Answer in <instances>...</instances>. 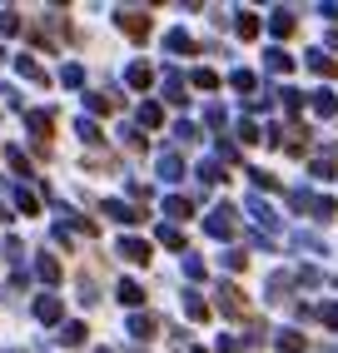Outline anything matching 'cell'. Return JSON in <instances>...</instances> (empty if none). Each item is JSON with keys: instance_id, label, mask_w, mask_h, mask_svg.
Returning <instances> with one entry per match:
<instances>
[{"instance_id": "d6986e66", "label": "cell", "mask_w": 338, "mask_h": 353, "mask_svg": "<svg viewBox=\"0 0 338 353\" xmlns=\"http://www.w3.org/2000/svg\"><path fill=\"white\" fill-rule=\"evenodd\" d=\"M35 269H40V279H45V284H55V279H60V264H55V259H40Z\"/></svg>"}, {"instance_id": "44dd1931", "label": "cell", "mask_w": 338, "mask_h": 353, "mask_svg": "<svg viewBox=\"0 0 338 353\" xmlns=\"http://www.w3.org/2000/svg\"><path fill=\"white\" fill-rule=\"evenodd\" d=\"M20 30V15L15 10H0V35H15Z\"/></svg>"}, {"instance_id": "30bf717a", "label": "cell", "mask_w": 338, "mask_h": 353, "mask_svg": "<svg viewBox=\"0 0 338 353\" xmlns=\"http://www.w3.org/2000/svg\"><path fill=\"white\" fill-rule=\"evenodd\" d=\"M115 294H119V303H130V309H139V303H144V289H139V284H119Z\"/></svg>"}, {"instance_id": "2e32d148", "label": "cell", "mask_w": 338, "mask_h": 353, "mask_svg": "<svg viewBox=\"0 0 338 353\" xmlns=\"http://www.w3.org/2000/svg\"><path fill=\"white\" fill-rule=\"evenodd\" d=\"M164 95L175 100V105H184V100H189V95H184V80H179V75H169V80H164Z\"/></svg>"}, {"instance_id": "3957f363", "label": "cell", "mask_w": 338, "mask_h": 353, "mask_svg": "<svg viewBox=\"0 0 338 353\" xmlns=\"http://www.w3.org/2000/svg\"><path fill=\"white\" fill-rule=\"evenodd\" d=\"M100 209H105L110 219H119V224H139V219H144V209H135V204H125V199H105Z\"/></svg>"}, {"instance_id": "4316f807", "label": "cell", "mask_w": 338, "mask_h": 353, "mask_svg": "<svg viewBox=\"0 0 338 353\" xmlns=\"http://www.w3.org/2000/svg\"><path fill=\"white\" fill-rule=\"evenodd\" d=\"M269 70H294V60H288L284 50H269Z\"/></svg>"}, {"instance_id": "7402d4cb", "label": "cell", "mask_w": 338, "mask_h": 353, "mask_svg": "<svg viewBox=\"0 0 338 353\" xmlns=\"http://www.w3.org/2000/svg\"><path fill=\"white\" fill-rule=\"evenodd\" d=\"M269 26H274V35H288V30H294V15H288V10H279V15L269 20Z\"/></svg>"}, {"instance_id": "e575fe53", "label": "cell", "mask_w": 338, "mask_h": 353, "mask_svg": "<svg viewBox=\"0 0 338 353\" xmlns=\"http://www.w3.org/2000/svg\"><path fill=\"white\" fill-rule=\"evenodd\" d=\"M100 353H110V348H100Z\"/></svg>"}, {"instance_id": "484cf974", "label": "cell", "mask_w": 338, "mask_h": 353, "mask_svg": "<svg viewBox=\"0 0 338 353\" xmlns=\"http://www.w3.org/2000/svg\"><path fill=\"white\" fill-rule=\"evenodd\" d=\"M139 120H144V125H159V120H164V110H159V105H144V110H139Z\"/></svg>"}, {"instance_id": "5b68a950", "label": "cell", "mask_w": 338, "mask_h": 353, "mask_svg": "<svg viewBox=\"0 0 338 353\" xmlns=\"http://www.w3.org/2000/svg\"><path fill=\"white\" fill-rule=\"evenodd\" d=\"M15 70H20L26 80H35V85H50V75H45V65H35L30 55H15Z\"/></svg>"}, {"instance_id": "836d02e7", "label": "cell", "mask_w": 338, "mask_h": 353, "mask_svg": "<svg viewBox=\"0 0 338 353\" xmlns=\"http://www.w3.org/2000/svg\"><path fill=\"white\" fill-rule=\"evenodd\" d=\"M319 319H324L328 328H338V309H333V303H324V309H319Z\"/></svg>"}, {"instance_id": "ac0fdd59", "label": "cell", "mask_w": 338, "mask_h": 353, "mask_svg": "<svg viewBox=\"0 0 338 353\" xmlns=\"http://www.w3.org/2000/svg\"><path fill=\"white\" fill-rule=\"evenodd\" d=\"M164 214L169 219H189V199H164Z\"/></svg>"}, {"instance_id": "4fadbf2b", "label": "cell", "mask_w": 338, "mask_h": 353, "mask_svg": "<svg viewBox=\"0 0 338 353\" xmlns=\"http://www.w3.org/2000/svg\"><path fill=\"white\" fill-rule=\"evenodd\" d=\"M159 244H164V249H184V234H179L175 224H159Z\"/></svg>"}, {"instance_id": "4dcf8cb0", "label": "cell", "mask_w": 338, "mask_h": 353, "mask_svg": "<svg viewBox=\"0 0 338 353\" xmlns=\"http://www.w3.org/2000/svg\"><path fill=\"white\" fill-rule=\"evenodd\" d=\"M90 110H95V114H105V110H115V100H110V95H90Z\"/></svg>"}, {"instance_id": "5bb4252c", "label": "cell", "mask_w": 338, "mask_h": 353, "mask_svg": "<svg viewBox=\"0 0 338 353\" xmlns=\"http://www.w3.org/2000/svg\"><path fill=\"white\" fill-rule=\"evenodd\" d=\"M60 343L80 348V343H85V323H65V328H60Z\"/></svg>"}, {"instance_id": "ba28073f", "label": "cell", "mask_w": 338, "mask_h": 353, "mask_svg": "<svg viewBox=\"0 0 338 353\" xmlns=\"http://www.w3.org/2000/svg\"><path fill=\"white\" fill-rule=\"evenodd\" d=\"M125 80H130L135 90H150V80H155V70H150V65H130V75H125Z\"/></svg>"}, {"instance_id": "cb8c5ba5", "label": "cell", "mask_w": 338, "mask_h": 353, "mask_svg": "<svg viewBox=\"0 0 338 353\" xmlns=\"http://www.w3.org/2000/svg\"><path fill=\"white\" fill-rule=\"evenodd\" d=\"M239 35H244V40H249V35H259V20H254L249 10H244V15H239Z\"/></svg>"}, {"instance_id": "ffe728a7", "label": "cell", "mask_w": 338, "mask_h": 353, "mask_svg": "<svg viewBox=\"0 0 338 353\" xmlns=\"http://www.w3.org/2000/svg\"><path fill=\"white\" fill-rule=\"evenodd\" d=\"M60 80H65L70 90H80V85H85V70H80V65H65V75H60Z\"/></svg>"}, {"instance_id": "83f0119b", "label": "cell", "mask_w": 338, "mask_h": 353, "mask_svg": "<svg viewBox=\"0 0 338 353\" xmlns=\"http://www.w3.org/2000/svg\"><path fill=\"white\" fill-rule=\"evenodd\" d=\"M6 159H10V170H20V174H30V164H26V154H20V150H6Z\"/></svg>"}, {"instance_id": "52a82bcc", "label": "cell", "mask_w": 338, "mask_h": 353, "mask_svg": "<svg viewBox=\"0 0 338 353\" xmlns=\"http://www.w3.org/2000/svg\"><path fill=\"white\" fill-rule=\"evenodd\" d=\"M35 319H40V323H55V319H60V299H55V294H40V299H35Z\"/></svg>"}, {"instance_id": "f1b7e54d", "label": "cell", "mask_w": 338, "mask_h": 353, "mask_svg": "<svg viewBox=\"0 0 338 353\" xmlns=\"http://www.w3.org/2000/svg\"><path fill=\"white\" fill-rule=\"evenodd\" d=\"M15 204H20V214H35V209H40V204H35V194H26V190L15 194Z\"/></svg>"}, {"instance_id": "603a6c76", "label": "cell", "mask_w": 338, "mask_h": 353, "mask_svg": "<svg viewBox=\"0 0 338 353\" xmlns=\"http://www.w3.org/2000/svg\"><path fill=\"white\" fill-rule=\"evenodd\" d=\"M195 85L199 90H219V75H214V70H195Z\"/></svg>"}, {"instance_id": "6da1fadb", "label": "cell", "mask_w": 338, "mask_h": 353, "mask_svg": "<svg viewBox=\"0 0 338 353\" xmlns=\"http://www.w3.org/2000/svg\"><path fill=\"white\" fill-rule=\"evenodd\" d=\"M204 234H214V239H229V234H234V209L219 204V209H214V214L204 219Z\"/></svg>"}, {"instance_id": "d6a6232c", "label": "cell", "mask_w": 338, "mask_h": 353, "mask_svg": "<svg viewBox=\"0 0 338 353\" xmlns=\"http://www.w3.org/2000/svg\"><path fill=\"white\" fill-rule=\"evenodd\" d=\"M234 90H254V75H249V70H234Z\"/></svg>"}, {"instance_id": "9c48e42d", "label": "cell", "mask_w": 338, "mask_h": 353, "mask_svg": "<svg viewBox=\"0 0 338 353\" xmlns=\"http://www.w3.org/2000/svg\"><path fill=\"white\" fill-rule=\"evenodd\" d=\"M130 334H135V339H155V319H150V314H135V319H130Z\"/></svg>"}, {"instance_id": "277c9868", "label": "cell", "mask_w": 338, "mask_h": 353, "mask_svg": "<svg viewBox=\"0 0 338 353\" xmlns=\"http://www.w3.org/2000/svg\"><path fill=\"white\" fill-rule=\"evenodd\" d=\"M219 309H224L229 319H239V314H244V294H239L234 284H224V289H219Z\"/></svg>"}, {"instance_id": "9a60e30c", "label": "cell", "mask_w": 338, "mask_h": 353, "mask_svg": "<svg viewBox=\"0 0 338 353\" xmlns=\"http://www.w3.org/2000/svg\"><path fill=\"white\" fill-rule=\"evenodd\" d=\"M184 314H189V319H209V303H204L199 294H189V299H184Z\"/></svg>"}, {"instance_id": "1f68e13d", "label": "cell", "mask_w": 338, "mask_h": 353, "mask_svg": "<svg viewBox=\"0 0 338 353\" xmlns=\"http://www.w3.org/2000/svg\"><path fill=\"white\" fill-rule=\"evenodd\" d=\"M313 110H319V114H333V110H338V100H333V95H319V100H313Z\"/></svg>"}, {"instance_id": "7a4b0ae2", "label": "cell", "mask_w": 338, "mask_h": 353, "mask_svg": "<svg viewBox=\"0 0 338 353\" xmlns=\"http://www.w3.org/2000/svg\"><path fill=\"white\" fill-rule=\"evenodd\" d=\"M119 30H125L130 40H144L150 35V15L144 10H119Z\"/></svg>"}, {"instance_id": "8fae6325", "label": "cell", "mask_w": 338, "mask_h": 353, "mask_svg": "<svg viewBox=\"0 0 338 353\" xmlns=\"http://www.w3.org/2000/svg\"><path fill=\"white\" fill-rule=\"evenodd\" d=\"M164 45H169L175 55H189V50H195V40H189L184 30H169V40H164Z\"/></svg>"}, {"instance_id": "d4e9b609", "label": "cell", "mask_w": 338, "mask_h": 353, "mask_svg": "<svg viewBox=\"0 0 338 353\" xmlns=\"http://www.w3.org/2000/svg\"><path fill=\"white\" fill-rule=\"evenodd\" d=\"M279 348H284V353H304V339H299V334H284Z\"/></svg>"}, {"instance_id": "e0dca14e", "label": "cell", "mask_w": 338, "mask_h": 353, "mask_svg": "<svg viewBox=\"0 0 338 353\" xmlns=\"http://www.w3.org/2000/svg\"><path fill=\"white\" fill-rule=\"evenodd\" d=\"M80 139H85V145H100V125H95V120H85V114H80Z\"/></svg>"}, {"instance_id": "f546056e", "label": "cell", "mask_w": 338, "mask_h": 353, "mask_svg": "<svg viewBox=\"0 0 338 353\" xmlns=\"http://www.w3.org/2000/svg\"><path fill=\"white\" fill-rule=\"evenodd\" d=\"M308 65L319 70V75H333V60H328V55H308Z\"/></svg>"}, {"instance_id": "8992f818", "label": "cell", "mask_w": 338, "mask_h": 353, "mask_svg": "<svg viewBox=\"0 0 338 353\" xmlns=\"http://www.w3.org/2000/svg\"><path fill=\"white\" fill-rule=\"evenodd\" d=\"M119 254H125L130 264H150V244L144 239H119Z\"/></svg>"}, {"instance_id": "7c38bea8", "label": "cell", "mask_w": 338, "mask_h": 353, "mask_svg": "<svg viewBox=\"0 0 338 353\" xmlns=\"http://www.w3.org/2000/svg\"><path fill=\"white\" fill-rule=\"evenodd\" d=\"M179 170H184L179 154H159V179H179Z\"/></svg>"}]
</instances>
